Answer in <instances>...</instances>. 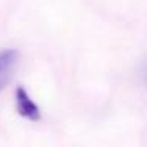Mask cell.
<instances>
[{"instance_id": "6da1fadb", "label": "cell", "mask_w": 147, "mask_h": 147, "mask_svg": "<svg viewBox=\"0 0 147 147\" xmlns=\"http://www.w3.org/2000/svg\"><path fill=\"white\" fill-rule=\"evenodd\" d=\"M16 108L17 113L20 114L22 117L28 119L31 122H38L41 119V110L38 107V103L34 102L33 99L30 97V94L27 92V89L24 86H19L16 89Z\"/></svg>"}, {"instance_id": "7a4b0ae2", "label": "cell", "mask_w": 147, "mask_h": 147, "mask_svg": "<svg viewBox=\"0 0 147 147\" xmlns=\"http://www.w3.org/2000/svg\"><path fill=\"white\" fill-rule=\"evenodd\" d=\"M17 59H19V52L16 49H5L0 50V89L6 85L9 77L13 75Z\"/></svg>"}, {"instance_id": "3957f363", "label": "cell", "mask_w": 147, "mask_h": 147, "mask_svg": "<svg viewBox=\"0 0 147 147\" xmlns=\"http://www.w3.org/2000/svg\"><path fill=\"white\" fill-rule=\"evenodd\" d=\"M142 74H144V78H146V82H147V63L144 64V69H142Z\"/></svg>"}]
</instances>
